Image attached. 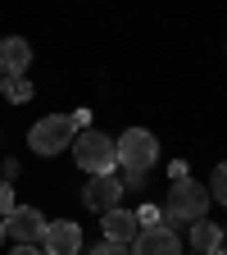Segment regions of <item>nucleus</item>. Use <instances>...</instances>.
<instances>
[{
    "mask_svg": "<svg viewBox=\"0 0 227 255\" xmlns=\"http://www.w3.org/2000/svg\"><path fill=\"white\" fill-rule=\"evenodd\" d=\"M114 155L123 164V187H141L146 173L154 169V159H159V141L146 128H127L123 137H114Z\"/></svg>",
    "mask_w": 227,
    "mask_h": 255,
    "instance_id": "nucleus-1",
    "label": "nucleus"
},
{
    "mask_svg": "<svg viewBox=\"0 0 227 255\" xmlns=\"http://www.w3.org/2000/svg\"><path fill=\"white\" fill-rule=\"evenodd\" d=\"M0 242H5V219H0Z\"/></svg>",
    "mask_w": 227,
    "mask_h": 255,
    "instance_id": "nucleus-18",
    "label": "nucleus"
},
{
    "mask_svg": "<svg viewBox=\"0 0 227 255\" xmlns=\"http://www.w3.org/2000/svg\"><path fill=\"white\" fill-rule=\"evenodd\" d=\"M123 178H114V173H100V178H91L86 187H82V205L86 210H95V214H105V210H114L118 201H123Z\"/></svg>",
    "mask_w": 227,
    "mask_h": 255,
    "instance_id": "nucleus-6",
    "label": "nucleus"
},
{
    "mask_svg": "<svg viewBox=\"0 0 227 255\" xmlns=\"http://www.w3.org/2000/svg\"><path fill=\"white\" fill-rule=\"evenodd\" d=\"M73 159H77V169L91 173V178H100V173H114L118 164V155H114V137H105L100 128H77V137H73Z\"/></svg>",
    "mask_w": 227,
    "mask_h": 255,
    "instance_id": "nucleus-2",
    "label": "nucleus"
},
{
    "mask_svg": "<svg viewBox=\"0 0 227 255\" xmlns=\"http://www.w3.org/2000/svg\"><path fill=\"white\" fill-rule=\"evenodd\" d=\"M214 255H227V246H218V251H214Z\"/></svg>",
    "mask_w": 227,
    "mask_h": 255,
    "instance_id": "nucleus-20",
    "label": "nucleus"
},
{
    "mask_svg": "<svg viewBox=\"0 0 227 255\" xmlns=\"http://www.w3.org/2000/svg\"><path fill=\"white\" fill-rule=\"evenodd\" d=\"M209 196L227 205V164H218V169H214V178H209Z\"/></svg>",
    "mask_w": 227,
    "mask_h": 255,
    "instance_id": "nucleus-13",
    "label": "nucleus"
},
{
    "mask_svg": "<svg viewBox=\"0 0 227 255\" xmlns=\"http://www.w3.org/2000/svg\"><path fill=\"white\" fill-rule=\"evenodd\" d=\"M191 255H200V251H191Z\"/></svg>",
    "mask_w": 227,
    "mask_h": 255,
    "instance_id": "nucleus-22",
    "label": "nucleus"
},
{
    "mask_svg": "<svg viewBox=\"0 0 227 255\" xmlns=\"http://www.w3.org/2000/svg\"><path fill=\"white\" fill-rule=\"evenodd\" d=\"M132 255H182V242L168 223H154V228H141L132 237Z\"/></svg>",
    "mask_w": 227,
    "mask_h": 255,
    "instance_id": "nucleus-7",
    "label": "nucleus"
},
{
    "mask_svg": "<svg viewBox=\"0 0 227 255\" xmlns=\"http://www.w3.org/2000/svg\"><path fill=\"white\" fill-rule=\"evenodd\" d=\"M0 96H5V73H0Z\"/></svg>",
    "mask_w": 227,
    "mask_h": 255,
    "instance_id": "nucleus-19",
    "label": "nucleus"
},
{
    "mask_svg": "<svg viewBox=\"0 0 227 255\" xmlns=\"http://www.w3.org/2000/svg\"><path fill=\"white\" fill-rule=\"evenodd\" d=\"M223 246H227V228H223Z\"/></svg>",
    "mask_w": 227,
    "mask_h": 255,
    "instance_id": "nucleus-21",
    "label": "nucleus"
},
{
    "mask_svg": "<svg viewBox=\"0 0 227 255\" xmlns=\"http://www.w3.org/2000/svg\"><path fill=\"white\" fill-rule=\"evenodd\" d=\"M14 255H46L41 246H14Z\"/></svg>",
    "mask_w": 227,
    "mask_h": 255,
    "instance_id": "nucleus-17",
    "label": "nucleus"
},
{
    "mask_svg": "<svg viewBox=\"0 0 227 255\" xmlns=\"http://www.w3.org/2000/svg\"><path fill=\"white\" fill-rule=\"evenodd\" d=\"M41 251H46V255H77V251H82V228H77V223H69V219L46 223Z\"/></svg>",
    "mask_w": 227,
    "mask_h": 255,
    "instance_id": "nucleus-8",
    "label": "nucleus"
},
{
    "mask_svg": "<svg viewBox=\"0 0 227 255\" xmlns=\"http://www.w3.org/2000/svg\"><path fill=\"white\" fill-rule=\"evenodd\" d=\"M73 137H77V128H73V119H69V114H46V119L32 123L27 146L37 150V155H59L64 146H73Z\"/></svg>",
    "mask_w": 227,
    "mask_h": 255,
    "instance_id": "nucleus-4",
    "label": "nucleus"
},
{
    "mask_svg": "<svg viewBox=\"0 0 227 255\" xmlns=\"http://www.w3.org/2000/svg\"><path fill=\"white\" fill-rule=\"evenodd\" d=\"M91 255H132V246H127V242H100Z\"/></svg>",
    "mask_w": 227,
    "mask_h": 255,
    "instance_id": "nucleus-14",
    "label": "nucleus"
},
{
    "mask_svg": "<svg viewBox=\"0 0 227 255\" xmlns=\"http://www.w3.org/2000/svg\"><path fill=\"white\" fill-rule=\"evenodd\" d=\"M9 210H14V187H9L5 178H0V219H5Z\"/></svg>",
    "mask_w": 227,
    "mask_h": 255,
    "instance_id": "nucleus-16",
    "label": "nucleus"
},
{
    "mask_svg": "<svg viewBox=\"0 0 227 255\" xmlns=\"http://www.w3.org/2000/svg\"><path fill=\"white\" fill-rule=\"evenodd\" d=\"M46 233V214L32 210V205H14L5 214V237H14V246H41Z\"/></svg>",
    "mask_w": 227,
    "mask_h": 255,
    "instance_id": "nucleus-5",
    "label": "nucleus"
},
{
    "mask_svg": "<svg viewBox=\"0 0 227 255\" xmlns=\"http://www.w3.org/2000/svg\"><path fill=\"white\" fill-rule=\"evenodd\" d=\"M154 223H164V214H159L154 205H146V210L137 214V228H154Z\"/></svg>",
    "mask_w": 227,
    "mask_h": 255,
    "instance_id": "nucleus-15",
    "label": "nucleus"
},
{
    "mask_svg": "<svg viewBox=\"0 0 227 255\" xmlns=\"http://www.w3.org/2000/svg\"><path fill=\"white\" fill-rule=\"evenodd\" d=\"M5 96L14 105H27L32 101V82H27V73H14V78H5Z\"/></svg>",
    "mask_w": 227,
    "mask_h": 255,
    "instance_id": "nucleus-12",
    "label": "nucleus"
},
{
    "mask_svg": "<svg viewBox=\"0 0 227 255\" xmlns=\"http://www.w3.org/2000/svg\"><path fill=\"white\" fill-rule=\"evenodd\" d=\"M191 246H196L200 255H214L223 246V228L209 223V219H196V223H191Z\"/></svg>",
    "mask_w": 227,
    "mask_h": 255,
    "instance_id": "nucleus-11",
    "label": "nucleus"
},
{
    "mask_svg": "<svg viewBox=\"0 0 227 255\" xmlns=\"http://www.w3.org/2000/svg\"><path fill=\"white\" fill-rule=\"evenodd\" d=\"M209 214V187L191 182V178H177L168 187V201H164V219L168 228H177V223H196Z\"/></svg>",
    "mask_w": 227,
    "mask_h": 255,
    "instance_id": "nucleus-3",
    "label": "nucleus"
},
{
    "mask_svg": "<svg viewBox=\"0 0 227 255\" xmlns=\"http://www.w3.org/2000/svg\"><path fill=\"white\" fill-rule=\"evenodd\" d=\"M32 69V46L27 37H5L0 41V73L14 78V73H27Z\"/></svg>",
    "mask_w": 227,
    "mask_h": 255,
    "instance_id": "nucleus-9",
    "label": "nucleus"
},
{
    "mask_svg": "<svg viewBox=\"0 0 227 255\" xmlns=\"http://www.w3.org/2000/svg\"><path fill=\"white\" fill-rule=\"evenodd\" d=\"M100 228H105V242H132V237L141 233V228H137V214L123 210V205H114V210L100 214Z\"/></svg>",
    "mask_w": 227,
    "mask_h": 255,
    "instance_id": "nucleus-10",
    "label": "nucleus"
}]
</instances>
